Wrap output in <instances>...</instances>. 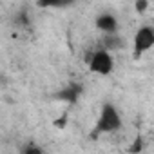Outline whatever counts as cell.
I'll return each instance as SVG.
<instances>
[{
  "label": "cell",
  "mask_w": 154,
  "mask_h": 154,
  "mask_svg": "<svg viewBox=\"0 0 154 154\" xmlns=\"http://www.w3.org/2000/svg\"><path fill=\"white\" fill-rule=\"evenodd\" d=\"M122 125H123V118H122L120 111L116 109V105H112L109 102L103 103L102 109H100L98 120H96V132L111 134V132L120 131Z\"/></svg>",
  "instance_id": "obj_1"
},
{
  "label": "cell",
  "mask_w": 154,
  "mask_h": 154,
  "mask_svg": "<svg viewBox=\"0 0 154 154\" xmlns=\"http://www.w3.org/2000/svg\"><path fill=\"white\" fill-rule=\"evenodd\" d=\"M89 71L98 76H109L114 71V58H112L111 51L105 47L94 51L89 58Z\"/></svg>",
  "instance_id": "obj_2"
},
{
  "label": "cell",
  "mask_w": 154,
  "mask_h": 154,
  "mask_svg": "<svg viewBox=\"0 0 154 154\" xmlns=\"http://www.w3.org/2000/svg\"><path fill=\"white\" fill-rule=\"evenodd\" d=\"M154 47V27L152 26H141L132 38V56L140 58L147 51Z\"/></svg>",
  "instance_id": "obj_3"
},
{
  "label": "cell",
  "mask_w": 154,
  "mask_h": 154,
  "mask_svg": "<svg viewBox=\"0 0 154 154\" xmlns=\"http://www.w3.org/2000/svg\"><path fill=\"white\" fill-rule=\"evenodd\" d=\"M96 29L102 31L103 35H114L118 31V18L111 13H102L96 18Z\"/></svg>",
  "instance_id": "obj_4"
},
{
  "label": "cell",
  "mask_w": 154,
  "mask_h": 154,
  "mask_svg": "<svg viewBox=\"0 0 154 154\" xmlns=\"http://www.w3.org/2000/svg\"><path fill=\"white\" fill-rule=\"evenodd\" d=\"M74 2H76V0H38L36 6H38V8H44V9H47V8L62 9V8H69V6H72Z\"/></svg>",
  "instance_id": "obj_5"
},
{
  "label": "cell",
  "mask_w": 154,
  "mask_h": 154,
  "mask_svg": "<svg viewBox=\"0 0 154 154\" xmlns=\"http://www.w3.org/2000/svg\"><path fill=\"white\" fill-rule=\"evenodd\" d=\"M78 94H80V89H78V87L69 85V87H65L63 91H60V93L56 94V98H58V100H63V102H76Z\"/></svg>",
  "instance_id": "obj_6"
},
{
  "label": "cell",
  "mask_w": 154,
  "mask_h": 154,
  "mask_svg": "<svg viewBox=\"0 0 154 154\" xmlns=\"http://www.w3.org/2000/svg\"><path fill=\"white\" fill-rule=\"evenodd\" d=\"M114 35H116V33H114ZM114 35H107V38H105V42H107L105 49H109V51L122 47V40H120V36H114Z\"/></svg>",
  "instance_id": "obj_7"
},
{
  "label": "cell",
  "mask_w": 154,
  "mask_h": 154,
  "mask_svg": "<svg viewBox=\"0 0 154 154\" xmlns=\"http://www.w3.org/2000/svg\"><path fill=\"white\" fill-rule=\"evenodd\" d=\"M44 150L40 149V147H36V145H26L24 149H22V154H42Z\"/></svg>",
  "instance_id": "obj_8"
},
{
  "label": "cell",
  "mask_w": 154,
  "mask_h": 154,
  "mask_svg": "<svg viewBox=\"0 0 154 154\" xmlns=\"http://www.w3.org/2000/svg\"><path fill=\"white\" fill-rule=\"evenodd\" d=\"M134 8H136V11H138V13H143V11L149 8V0H136Z\"/></svg>",
  "instance_id": "obj_9"
},
{
  "label": "cell",
  "mask_w": 154,
  "mask_h": 154,
  "mask_svg": "<svg viewBox=\"0 0 154 154\" xmlns=\"http://www.w3.org/2000/svg\"><path fill=\"white\" fill-rule=\"evenodd\" d=\"M129 150H131V152H138V150H141V138L134 140V145L129 147Z\"/></svg>",
  "instance_id": "obj_10"
},
{
  "label": "cell",
  "mask_w": 154,
  "mask_h": 154,
  "mask_svg": "<svg viewBox=\"0 0 154 154\" xmlns=\"http://www.w3.org/2000/svg\"><path fill=\"white\" fill-rule=\"evenodd\" d=\"M150 4H152V9H154V0H150Z\"/></svg>",
  "instance_id": "obj_11"
}]
</instances>
